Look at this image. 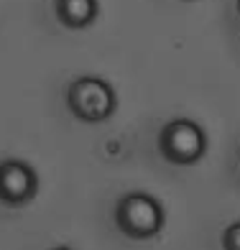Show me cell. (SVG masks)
Segmentation results:
<instances>
[{
    "instance_id": "obj_1",
    "label": "cell",
    "mask_w": 240,
    "mask_h": 250,
    "mask_svg": "<svg viewBox=\"0 0 240 250\" xmlns=\"http://www.w3.org/2000/svg\"><path fill=\"white\" fill-rule=\"evenodd\" d=\"M115 89L100 77H77L66 87V107L77 120L102 123L115 112Z\"/></svg>"
},
{
    "instance_id": "obj_2",
    "label": "cell",
    "mask_w": 240,
    "mask_h": 250,
    "mask_svg": "<svg viewBox=\"0 0 240 250\" xmlns=\"http://www.w3.org/2000/svg\"><path fill=\"white\" fill-rule=\"evenodd\" d=\"M164 217L166 214L161 202L153 199L151 194H143V191L125 194L115 207L118 230L133 240H148V237L158 235L164 227Z\"/></svg>"
},
{
    "instance_id": "obj_3",
    "label": "cell",
    "mask_w": 240,
    "mask_h": 250,
    "mask_svg": "<svg viewBox=\"0 0 240 250\" xmlns=\"http://www.w3.org/2000/svg\"><path fill=\"white\" fill-rule=\"evenodd\" d=\"M158 151L169 164L192 166L207 153V135L194 120H169L158 133Z\"/></svg>"
},
{
    "instance_id": "obj_4",
    "label": "cell",
    "mask_w": 240,
    "mask_h": 250,
    "mask_svg": "<svg viewBox=\"0 0 240 250\" xmlns=\"http://www.w3.org/2000/svg\"><path fill=\"white\" fill-rule=\"evenodd\" d=\"M39 191V176L36 171L16 158H8L0 166V199L8 207H21L28 204Z\"/></svg>"
},
{
    "instance_id": "obj_5",
    "label": "cell",
    "mask_w": 240,
    "mask_h": 250,
    "mask_svg": "<svg viewBox=\"0 0 240 250\" xmlns=\"http://www.w3.org/2000/svg\"><path fill=\"white\" fill-rule=\"evenodd\" d=\"M97 10V0H54V13L59 18V23L74 31L92 26Z\"/></svg>"
},
{
    "instance_id": "obj_6",
    "label": "cell",
    "mask_w": 240,
    "mask_h": 250,
    "mask_svg": "<svg viewBox=\"0 0 240 250\" xmlns=\"http://www.w3.org/2000/svg\"><path fill=\"white\" fill-rule=\"evenodd\" d=\"M222 248L225 250H240V222L230 225L222 232Z\"/></svg>"
},
{
    "instance_id": "obj_7",
    "label": "cell",
    "mask_w": 240,
    "mask_h": 250,
    "mask_svg": "<svg viewBox=\"0 0 240 250\" xmlns=\"http://www.w3.org/2000/svg\"><path fill=\"white\" fill-rule=\"evenodd\" d=\"M235 5H238V16H240V0H235Z\"/></svg>"
}]
</instances>
